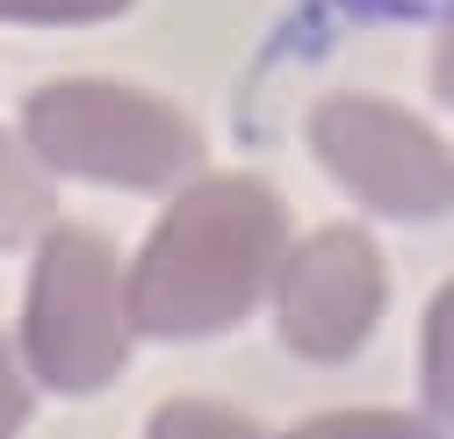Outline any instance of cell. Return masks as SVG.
Masks as SVG:
<instances>
[{"mask_svg":"<svg viewBox=\"0 0 454 439\" xmlns=\"http://www.w3.org/2000/svg\"><path fill=\"white\" fill-rule=\"evenodd\" d=\"M281 245H289V209L267 181L246 173H188L166 202L159 231L123 273L130 332L145 339H216L246 324L267 289Z\"/></svg>","mask_w":454,"mask_h":439,"instance_id":"obj_1","label":"cell"},{"mask_svg":"<svg viewBox=\"0 0 454 439\" xmlns=\"http://www.w3.org/2000/svg\"><path fill=\"white\" fill-rule=\"evenodd\" d=\"M22 144L36 166L108 188H181L202 166V130L174 101L123 80H51L22 108Z\"/></svg>","mask_w":454,"mask_h":439,"instance_id":"obj_2","label":"cell"},{"mask_svg":"<svg viewBox=\"0 0 454 439\" xmlns=\"http://www.w3.org/2000/svg\"><path fill=\"white\" fill-rule=\"evenodd\" d=\"M130 360V310H123V259L101 231H51L22 303V367L43 389H108Z\"/></svg>","mask_w":454,"mask_h":439,"instance_id":"obj_3","label":"cell"},{"mask_svg":"<svg viewBox=\"0 0 454 439\" xmlns=\"http://www.w3.org/2000/svg\"><path fill=\"white\" fill-rule=\"evenodd\" d=\"M310 151L317 166L361 195L382 216H440L454 195L447 137H433L411 108L375 101V94H332L310 116Z\"/></svg>","mask_w":454,"mask_h":439,"instance_id":"obj_4","label":"cell"},{"mask_svg":"<svg viewBox=\"0 0 454 439\" xmlns=\"http://www.w3.org/2000/svg\"><path fill=\"white\" fill-rule=\"evenodd\" d=\"M267 296H274L281 339L303 360L332 367V360H354L375 339L382 303H389V273H382V252L354 224H325L303 245H281Z\"/></svg>","mask_w":454,"mask_h":439,"instance_id":"obj_5","label":"cell"},{"mask_svg":"<svg viewBox=\"0 0 454 439\" xmlns=\"http://www.w3.org/2000/svg\"><path fill=\"white\" fill-rule=\"evenodd\" d=\"M281 439H447L440 418H411V411H325L303 418Z\"/></svg>","mask_w":454,"mask_h":439,"instance_id":"obj_6","label":"cell"},{"mask_svg":"<svg viewBox=\"0 0 454 439\" xmlns=\"http://www.w3.org/2000/svg\"><path fill=\"white\" fill-rule=\"evenodd\" d=\"M152 439H267V432H260L246 411H231V404H209V397H174V404H159Z\"/></svg>","mask_w":454,"mask_h":439,"instance_id":"obj_7","label":"cell"},{"mask_svg":"<svg viewBox=\"0 0 454 439\" xmlns=\"http://www.w3.org/2000/svg\"><path fill=\"white\" fill-rule=\"evenodd\" d=\"M43 209H51V181L29 166V144L22 137H0V231L36 224Z\"/></svg>","mask_w":454,"mask_h":439,"instance_id":"obj_8","label":"cell"},{"mask_svg":"<svg viewBox=\"0 0 454 439\" xmlns=\"http://www.w3.org/2000/svg\"><path fill=\"white\" fill-rule=\"evenodd\" d=\"M137 8V0H0V22H43V29H73V22H108Z\"/></svg>","mask_w":454,"mask_h":439,"instance_id":"obj_9","label":"cell"},{"mask_svg":"<svg viewBox=\"0 0 454 439\" xmlns=\"http://www.w3.org/2000/svg\"><path fill=\"white\" fill-rule=\"evenodd\" d=\"M447 324H454V296L440 289L433 317H426V397H433V418H447Z\"/></svg>","mask_w":454,"mask_h":439,"instance_id":"obj_10","label":"cell"},{"mask_svg":"<svg viewBox=\"0 0 454 439\" xmlns=\"http://www.w3.org/2000/svg\"><path fill=\"white\" fill-rule=\"evenodd\" d=\"M29 404H36L29 367L15 360V346H0V439H15V432L29 425Z\"/></svg>","mask_w":454,"mask_h":439,"instance_id":"obj_11","label":"cell"}]
</instances>
